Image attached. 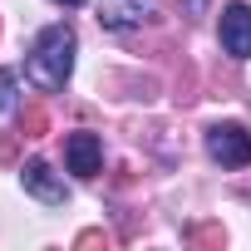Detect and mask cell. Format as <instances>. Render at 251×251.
Here are the masks:
<instances>
[{"label":"cell","instance_id":"1","mask_svg":"<svg viewBox=\"0 0 251 251\" xmlns=\"http://www.w3.org/2000/svg\"><path fill=\"white\" fill-rule=\"evenodd\" d=\"M74 54H79L74 25H64V20L45 25V30L35 35V45H30V59H25L30 84L45 89V94H59V89L69 84V74H74Z\"/></svg>","mask_w":251,"mask_h":251},{"label":"cell","instance_id":"2","mask_svg":"<svg viewBox=\"0 0 251 251\" xmlns=\"http://www.w3.org/2000/svg\"><path fill=\"white\" fill-rule=\"evenodd\" d=\"M207 158L222 163V168H246L251 163V133L241 128V123H212L207 128Z\"/></svg>","mask_w":251,"mask_h":251},{"label":"cell","instance_id":"3","mask_svg":"<svg viewBox=\"0 0 251 251\" xmlns=\"http://www.w3.org/2000/svg\"><path fill=\"white\" fill-rule=\"evenodd\" d=\"M20 187L35 197V202H45V207H64L69 202V187H64V177L45 163V158H30L25 168H20Z\"/></svg>","mask_w":251,"mask_h":251},{"label":"cell","instance_id":"4","mask_svg":"<svg viewBox=\"0 0 251 251\" xmlns=\"http://www.w3.org/2000/svg\"><path fill=\"white\" fill-rule=\"evenodd\" d=\"M217 35H222V50H226L231 59H251V5H246V0L222 5V25H217Z\"/></svg>","mask_w":251,"mask_h":251},{"label":"cell","instance_id":"5","mask_svg":"<svg viewBox=\"0 0 251 251\" xmlns=\"http://www.w3.org/2000/svg\"><path fill=\"white\" fill-rule=\"evenodd\" d=\"M64 168H69L74 177H94V173L103 168V138L89 133V128L69 133V138H64Z\"/></svg>","mask_w":251,"mask_h":251},{"label":"cell","instance_id":"6","mask_svg":"<svg viewBox=\"0 0 251 251\" xmlns=\"http://www.w3.org/2000/svg\"><path fill=\"white\" fill-rule=\"evenodd\" d=\"M158 15V0H99V25L103 30H138L143 20Z\"/></svg>","mask_w":251,"mask_h":251},{"label":"cell","instance_id":"7","mask_svg":"<svg viewBox=\"0 0 251 251\" xmlns=\"http://www.w3.org/2000/svg\"><path fill=\"white\" fill-rule=\"evenodd\" d=\"M15 103H20V74L0 69V113H15Z\"/></svg>","mask_w":251,"mask_h":251},{"label":"cell","instance_id":"8","mask_svg":"<svg viewBox=\"0 0 251 251\" xmlns=\"http://www.w3.org/2000/svg\"><path fill=\"white\" fill-rule=\"evenodd\" d=\"M45 128H50V118H45V108H30V113H25V133H30V138H40Z\"/></svg>","mask_w":251,"mask_h":251},{"label":"cell","instance_id":"9","mask_svg":"<svg viewBox=\"0 0 251 251\" xmlns=\"http://www.w3.org/2000/svg\"><path fill=\"white\" fill-rule=\"evenodd\" d=\"M54 5H64V10H79V5H84V0H54Z\"/></svg>","mask_w":251,"mask_h":251}]
</instances>
